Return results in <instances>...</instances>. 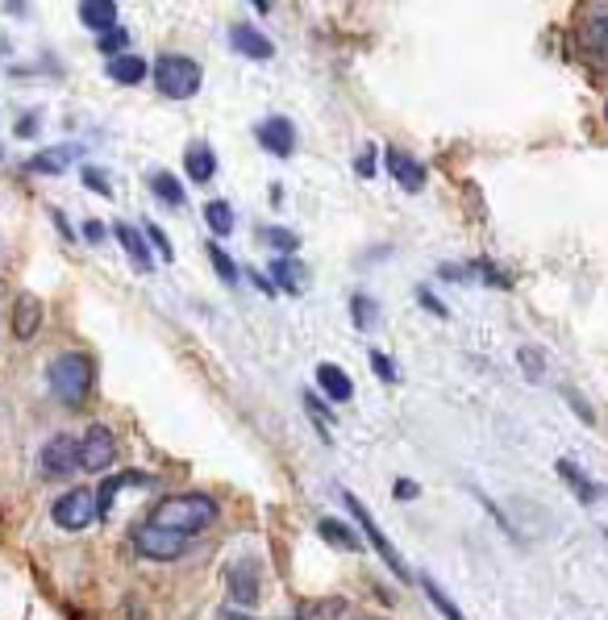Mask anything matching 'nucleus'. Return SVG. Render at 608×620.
Here are the masks:
<instances>
[{
    "label": "nucleus",
    "instance_id": "nucleus-24",
    "mask_svg": "<svg viewBox=\"0 0 608 620\" xmlns=\"http://www.w3.org/2000/svg\"><path fill=\"white\" fill-rule=\"evenodd\" d=\"M150 191H155V196H159L167 208H184V205H188V196H184V184H179L171 171H155V176H150Z\"/></svg>",
    "mask_w": 608,
    "mask_h": 620
},
{
    "label": "nucleus",
    "instance_id": "nucleus-16",
    "mask_svg": "<svg viewBox=\"0 0 608 620\" xmlns=\"http://www.w3.org/2000/svg\"><path fill=\"white\" fill-rule=\"evenodd\" d=\"M388 171H392V179L401 184L404 191H421L425 188V167L413 159V155H404V150H388Z\"/></svg>",
    "mask_w": 608,
    "mask_h": 620
},
{
    "label": "nucleus",
    "instance_id": "nucleus-5",
    "mask_svg": "<svg viewBox=\"0 0 608 620\" xmlns=\"http://www.w3.org/2000/svg\"><path fill=\"white\" fill-rule=\"evenodd\" d=\"M50 521L63 533H84L88 525H97V492L88 488H71L50 504Z\"/></svg>",
    "mask_w": 608,
    "mask_h": 620
},
{
    "label": "nucleus",
    "instance_id": "nucleus-9",
    "mask_svg": "<svg viewBox=\"0 0 608 620\" xmlns=\"http://www.w3.org/2000/svg\"><path fill=\"white\" fill-rule=\"evenodd\" d=\"M112 462H117V437H112V430L88 425V433L80 437V466L100 475V471H109Z\"/></svg>",
    "mask_w": 608,
    "mask_h": 620
},
{
    "label": "nucleus",
    "instance_id": "nucleus-22",
    "mask_svg": "<svg viewBox=\"0 0 608 620\" xmlns=\"http://www.w3.org/2000/svg\"><path fill=\"white\" fill-rule=\"evenodd\" d=\"M71 155H76V150H67V146L42 150V155H33V159L26 163V171H33V176H63L67 163H71Z\"/></svg>",
    "mask_w": 608,
    "mask_h": 620
},
{
    "label": "nucleus",
    "instance_id": "nucleus-42",
    "mask_svg": "<svg viewBox=\"0 0 608 620\" xmlns=\"http://www.w3.org/2000/svg\"><path fill=\"white\" fill-rule=\"evenodd\" d=\"M217 620H258L255 612H246V608H234V604H225L222 612H217Z\"/></svg>",
    "mask_w": 608,
    "mask_h": 620
},
{
    "label": "nucleus",
    "instance_id": "nucleus-8",
    "mask_svg": "<svg viewBox=\"0 0 608 620\" xmlns=\"http://www.w3.org/2000/svg\"><path fill=\"white\" fill-rule=\"evenodd\" d=\"M225 588H229V604L234 608H251L258 604V588H263V567L255 558H234L225 567Z\"/></svg>",
    "mask_w": 608,
    "mask_h": 620
},
{
    "label": "nucleus",
    "instance_id": "nucleus-14",
    "mask_svg": "<svg viewBox=\"0 0 608 620\" xmlns=\"http://www.w3.org/2000/svg\"><path fill=\"white\" fill-rule=\"evenodd\" d=\"M184 171L193 184H208V179L217 176V150L205 142V138H196V142L184 146Z\"/></svg>",
    "mask_w": 608,
    "mask_h": 620
},
{
    "label": "nucleus",
    "instance_id": "nucleus-38",
    "mask_svg": "<svg viewBox=\"0 0 608 620\" xmlns=\"http://www.w3.org/2000/svg\"><path fill=\"white\" fill-rule=\"evenodd\" d=\"M416 301H421V308H425V313H433V317H450V313H447V304L438 301V296H433L430 287H416Z\"/></svg>",
    "mask_w": 608,
    "mask_h": 620
},
{
    "label": "nucleus",
    "instance_id": "nucleus-25",
    "mask_svg": "<svg viewBox=\"0 0 608 620\" xmlns=\"http://www.w3.org/2000/svg\"><path fill=\"white\" fill-rule=\"evenodd\" d=\"M317 533H321L325 541H330V545H342L346 554H359V538L351 533V525H346V521H334V516H321V521H317Z\"/></svg>",
    "mask_w": 608,
    "mask_h": 620
},
{
    "label": "nucleus",
    "instance_id": "nucleus-33",
    "mask_svg": "<svg viewBox=\"0 0 608 620\" xmlns=\"http://www.w3.org/2000/svg\"><path fill=\"white\" fill-rule=\"evenodd\" d=\"M143 234H146V242H150V246L159 250V258H167V263L176 258V250H171V238H167V234H163V229H159L155 222H146V225H143Z\"/></svg>",
    "mask_w": 608,
    "mask_h": 620
},
{
    "label": "nucleus",
    "instance_id": "nucleus-31",
    "mask_svg": "<svg viewBox=\"0 0 608 620\" xmlns=\"http://www.w3.org/2000/svg\"><path fill=\"white\" fill-rule=\"evenodd\" d=\"M351 317H354V325H359V329H371V325H375V304H371L363 292H359V296H351Z\"/></svg>",
    "mask_w": 608,
    "mask_h": 620
},
{
    "label": "nucleus",
    "instance_id": "nucleus-18",
    "mask_svg": "<svg viewBox=\"0 0 608 620\" xmlns=\"http://www.w3.org/2000/svg\"><path fill=\"white\" fill-rule=\"evenodd\" d=\"M317 387L330 400H334V404H346V400H354V380L334 363H321L317 366Z\"/></svg>",
    "mask_w": 608,
    "mask_h": 620
},
{
    "label": "nucleus",
    "instance_id": "nucleus-17",
    "mask_svg": "<svg viewBox=\"0 0 608 620\" xmlns=\"http://www.w3.org/2000/svg\"><path fill=\"white\" fill-rule=\"evenodd\" d=\"M105 76H109L112 83H121V88H138V83L150 76V63L138 59V55H117V59L105 63Z\"/></svg>",
    "mask_w": 608,
    "mask_h": 620
},
{
    "label": "nucleus",
    "instance_id": "nucleus-29",
    "mask_svg": "<svg viewBox=\"0 0 608 620\" xmlns=\"http://www.w3.org/2000/svg\"><path fill=\"white\" fill-rule=\"evenodd\" d=\"M126 47H129V33L121 30V26H112V30H105L97 38V50H100V55H109V59L126 55Z\"/></svg>",
    "mask_w": 608,
    "mask_h": 620
},
{
    "label": "nucleus",
    "instance_id": "nucleus-1",
    "mask_svg": "<svg viewBox=\"0 0 608 620\" xmlns=\"http://www.w3.org/2000/svg\"><path fill=\"white\" fill-rule=\"evenodd\" d=\"M217 516H222V509H217V500L205 492H179V495H167V500H159L155 509H150V525L159 529H171V533H184V538H196V533H205V529L217 525Z\"/></svg>",
    "mask_w": 608,
    "mask_h": 620
},
{
    "label": "nucleus",
    "instance_id": "nucleus-34",
    "mask_svg": "<svg viewBox=\"0 0 608 620\" xmlns=\"http://www.w3.org/2000/svg\"><path fill=\"white\" fill-rule=\"evenodd\" d=\"M80 179H84V188H88V191H97V196H112V184H109V176H105L100 167H84Z\"/></svg>",
    "mask_w": 608,
    "mask_h": 620
},
{
    "label": "nucleus",
    "instance_id": "nucleus-39",
    "mask_svg": "<svg viewBox=\"0 0 608 620\" xmlns=\"http://www.w3.org/2000/svg\"><path fill=\"white\" fill-rule=\"evenodd\" d=\"M562 400H567V404H571V409H576L579 416H584V421H588V425H592L596 416H592V409H588V400L579 396V392H571V387H562Z\"/></svg>",
    "mask_w": 608,
    "mask_h": 620
},
{
    "label": "nucleus",
    "instance_id": "nucleus-19",
    "mask_svg": "<svg viewBox=\"0 0 608 620\" xmlns=\"http://www.w3.org/2000/svg\"><path fill=\"white\" fill-rule=\"evenodd\" d=\"M80 21L92 33H105L117 26V0H80Z\"/></svg>",
    "mask_w": 608,
    "mask_h": 620
},
{
    "label": "nucleus",
    "instance_id": "nucleus-40",
    "mask_svg": "<svg viewBox=\"0 0 608 620\" xmlns=\"http://www.w3.org/2000/svg\"><path fill=\"white\" fill-rule=\"evenodd\" d=\"M392 495H396V500H416V495H421V488H416L413 479H396V488H392Z\"/></svg>",
    "mask_w": 608,
    "mask_h": 620
},
{
    "label": "nucleus",
    "instance_id": "nucleus-15",
    "mask_svg": "<svg viewBox=\"0 0 608 620\" xmlns=\"http://www.w3.org/2000/svg\"><path fill=\"white\" fill-rule=\"evenodd\" d=\"M134 483H150V475H138V471H121V475H109L100 483L97 492V521H109L112 516V504H117V495L134 488Z\"/></svg>",
    "mask_w": 608,
    "mask_h": 620
},
{
    "label": "nucleus",
    "instance_id": "nucleus-4",
    "mask_svg": "<svg viewBox=\"0 0 608 620\" xmlns=\"http://www.w3.org/2000/svg\"><path fill=\"white\" fill-rule=\"evenodd\" d=\"M129 545H134V554L146 558V562H179V558L193 550V538H184V533H171V529H159V525H134L129 533Z\"/></svg>",
    "mask_w": 608,
    "mask_h": 620
},
{
    "label": "nucleus",
    "instance_id": "nucleus-36",
    "mask_svg": "<svg viewBox=\"0 0 608 620\" xmlns=\"http://www.w3.org/2000/svg\"><path fill=\"white\" fill-rule=\"evenodd\" d=\"M371 366H375V375L384 383H396V366H392V358L384 351H371Z\"/></svg>",
    "mask_w": 608,
    "mask_h": 620
},
{
    "label": "nucleus",
    "instance_id": "nucleus-21",
    "mask_svg": "<svg viewBox=\"0 0 608 620\" xmlns=\"http://www.w3.org/2000/svg\"><path fill=\"white\" fill-rule=\"evenodd\" d=\"M559 475H562V483H567V488L579 495V504H596V500H600V488H596L592 479L584 475V471H579L571 459H559Z\"/></svg>",
    "mask_w": 608,
    "mask_h": 620
},
{
    "label": "nucleus",
    "instance_id": "nucleus-32",
    "mask_svg": "<svg viewBox=\"0 0 608 620\" xmlns=\"http://www.w3.org/2000/svg\"><path fill=\"white\" fill-rule=\"evenodd\" d=\"M263 238L272 242L280 255H296V246H301V242H296V234H292V229H280V225H272V229H263Z\"/></svg>",
    "mask_w": 608,
    "mask_h": 620
},
{
    "label": "nucleus",
    "instance_id": "nucleus-30",
    "mask_svg": "<svg viewBox=\"0 0 608 620\" xmlns=\"http://www.w3.org/2000/svg\"><path fill=\"white\" fill-rule=\"evenodd\" d=\"M584 42L596 50H608V9L605 13H596L588 26H584Z\"/></svg>",
    "mask_w": 608,
    "mask_h": 620
},
{
    "label": "nucleus",
    "instance_id": "nucleus-6",
    "mask_svg": "<svg viewBox=\"0 0 608 620\" xmlns=\"http://www.w3.org/2000/svg\"><path fill=\"white\" fill-rule=\"evenodd\" d=\"M346 509H351V516L354 521H359V529H363V538L371 541V550H375V554H380V562H384L388 571L396 574V579H401V583H409V567H404V558L396 554V545H392V541H388V533L380 525H375V516H371L367 509H363V500H359V495H351L346 492Z\"/></svg>",
    "mask_w": 608,
    "mask_h": 620
},
{
    "label": "nucleus",
    "instance_id": "nucleus-44",
    "mask_svg": "<svg viewBox=\"0 0 608 620\" xmlns=\"http://www.w3.org/2000/svg\"><path fill=\"white\" fill-rule=\"evenodd\" d=\"M33 129H38V117L30 112V117H21V121H17V138H30Z\"/></svg>",
    "mask_w": 608,
    "mask_h": 620
},
{
    "label": "nucleus",
    "instance_id": "nucleus-45",
    "mask_svg": "<svg viewBox=\"0 0 608 620\" xmlns=\"http://www.w3.org/2000/svg\"><path fill=\"white\" fill-rule=\"evenodd\" d=\"M251 4H255L258 13H272V0H251Z\"/></svg>",
    "mask_w": 608,
    "mask_h": 620
},
{
    "label": "nucleus",
    "instance_id": "nucleus-7",
    "mask_svg": "<svg viewBox=\"0 0 608 620\" xmlns=\"http://www.w3.org/2000/svg\"><path fill=\"white\" fill-rule=\"evenodd\" d=\"M38 471L47 479H71L80 466V437L76 433H55L42 450H38Z\"/></svg>",
    "mask_w": 608,
    "mask_h": 620
},
{
    "label": "nucleus",
    "instance_id": "nucleus-46",
    "mask_svg": "<svg viewBox=\"0 0 608 620\" xmlns=\"http://www.w3.org/2000/svg\"><path fill=\"white\" fill-rule=\"evenodd\" d=\"M0 292H4V246H0Z\"/></svg>",
    "mask_w": 608,
    "mask_h": 620
},
{
    "label": "nucleus",
    "instance_id": "nucleus-20",
    "mask_svg": "<svg viewBox=\"0 0 608 620\" xmlns=\"http://www.w3.org/2000/svg\"><path fill=\"white\" fill-rule=\"evenodd\" d=\"M272 284L284 287L288 296H301V292H304V267L292 255L272 258Z\"/></svg>",
    "mask_w": 608,
    "mask_h": 620
},
{
    "label": "nucleus",
    "instance_id": "nucleus-41",
    "mask_svg": "<svg viewBox=\"0 0 608 620\" xmlns=\"http://www.w3.org/2000/svg\"><path fill=\"white\" fill-rule=\"evenodd\" d=\"M84 238L92 242V246H100V242L109 238V229H105L100 222H84Z\"/></svg>",
    "mask_w": 608,
    "mask_h": 620
},
{
    "label": "nucleus",
    "instance_id": "nucleus-12",
    "mask_svg": "<svg viewBox=\"0 0 608 620\" xmlns=\"http://www.w3.org/2000/svg\"><path fill=\"white\" fill-rule=\"evenodd\" d=\"M258 146L272 150L275 159H292L296 155V126H292L288 117H267L258 126Z\"/></svg>",
    "mask_w": 608,
    "mask_h": 620
},
{
    "label": "nucleus",
    "instance_id": "nucleus-28",
    "mask_svg": "<svg viewBox=\"0 0 608 620\" xmlns=\"http://www.w3.org/2000/svg\"><path fill=\"white\" fill-rule=\"evenodd\" d=\"M342 600H304L301 608H296V620H337V612H342Z\"/></svg>",
    "mask_w": 608,
    "mask_h": 620
},
{
    "label": "nucleus",
    "instance_id": "nucleus-2",
    "mask_svg": "<svg viewBox=\"0 0 608 620\" xmlns=\"http://www.w3.org/2000/svg\"><path fill=\"white\" fill-rule=\"evenodd\" d=\"M47 383L50 396L59 400L63 409H84L92 400V392H97V363H92V354L84 351L55 354L47 366Z\"/></svg>",
    "mask_w": 608,
    "mask_h": 620
},
{
    "label": "nucleus",
    "instance_id": "nucleus-13",
    "mask_svg": "<svg viewBox=\"0 0 608 620\" xmlns=\"http://www.w3.org/2000/svg\"><path fill=\"white\" fill-rule=\"evenodd\" d=\"M229 47L238 50L242 59H255V63H263V59H272L275 55L272 38L263 30H255V26H246V21H238V26L229 30Z\"/></svg>",
    "mask_w": 608,
    "mask_h": 620
},
{
    "label": "nucleus",
    "instance_id": "nucleus-3",
    "mask_svg": "<svg viewBox=\"0 0 608 620\" xmlns=\"http://www.w3.org/2000/svg\"><path fill=\"white\" fill-rule=\"evenodd\" d=\"M150 80L167 100H193L200 92V83H205V71H200L193 55H159L150 63Z\"/></svg>",
    "mask_w": 608,
    "mask_h": 620
},
{
    "label": "nucleus",
    "instance_id": "nucleus-10",
    "mask_svg": "<svg viewBox=\"0 0 608 620\" xmlns=\"http://www.w3.org/2000/svg\"><path fill=\"white\" fill-rule=\"evenodd\" d=\"M38 329H42V301L33 292H17L13 313H9V334L17 342H30V337H38Z\"/></svg>",
    "mask_w": 608,
    "mask_h": 620
},
{
    "label": "nucleus",
    "instance_id": "nucleus-35",
    "mask_svg": "<svg viewBox=\"0 0 608 620\" xmlns=\"http://www.w3.org/2000/svg\"><path fill=\"white\" fill-rule=\"evenodd\" d=\"M521 358V366H526V380H542V371H546V358L533 346H526V351L517 354Z\"/></svg>",
    "mask_w": 608,
    "mask_h": 620
},
{
    "label": "nucleus",
    "instance_id": "nucleus-47",
    "mask_svg": "<svg viewBox=\"0 0 608 620\" xmlns=\"http://www.w3.org/2000/svg\"><path fill=\"white\" fill-rule=\"evenodd\" d=\"M605 121H608V100H605Z\"/></svg>",
    "mask_w": 608,
    "mask_h": 620
},
{
    "label": "nucleus",
    "instance_id": "nucleus-27",
    "mask_svg": "<svg viewBox=\"0 0 608 620\" xmlns=\"http://www.w3.org/2000/svg\"><path fill=\"white\" fill-rule=\"evenodd\" d=\"M205 255H208V263H213V270H217V279H222L225 287H238V263H234V258L225 255L222 246H217V242H208L205 246Z\"/></svg>",
    "mask_w": 608,
    "mask_h": 620
},
{
    "label": "nucleus",
    "instance_id": "nucleus-43",
    "mask_svg": "<svg viewBox=\"0 0 608 620\" xmlns=\"http://www.w3.org/2000/svg\"><path fill=\"white\" fill-rule=\"evenodd\" d=\"M50 222H55V229H59V234H63V242H76V229H71V225H67V217H63V213H59V208H55V213H50Z\"/></svg>",
    "mask_w": 608,
    "mask_h": 620
},
{
    "label": "nucleus",
    "instance_id": "nucleus-23",
    "mask_svg": "<svg viewBox=\"0 0 608 620\" xmlns=\"http://www.w3.org/2000/svg\"><path fill=\"white\" fill-rule=\"evenodd\" d=\"M205 225L213 229V238H229V234H234V225H238V217H234L229 200H208V205H205Z\"/></svg>",
    "mask_w": 608,
    "mask_h": 620
},
{
    "label": "nucleus",
    "instance_id": "nucleus-26",
    "mask_svg": "<svg viewBox=\"0 0 608 620\" xmlns=\"http://www.w3.org/2000/svg\"><path fill=\"white\" fill-rule=\"evenodd\" d=\"M421 588H425V596H430V604L438 608V612H442L447 620H467V617H463V608L450 600L447 591H442V583H438V579H430V574H421Z\"/></svg>",
    "mask_w": 608,
    "mask_h": 620
},
{
    "label": "nucleus",
    "instance_id": "nucleus-37",
    "mask_svg": "<svg viewBox=\"0 0 608 620\" xmlns=\"http://www.w3.org/2000/svg\"><path fill=\"white\" fill-rule=\"evenodd\" d=\"M354 176H363V179L375 176V146H363V150H359V159H354Z\"/></svg>",
    "mask_w": 608,
    "mask_h": 620
},
{
    "label": "nucleus",
    "instance_id": "nucleus-11",
    "mask_svg": "<svg viewBox=\"0 0 608 620\" xmlns=\"http://www.w3.org/2000/svg\"><path fill=\"white\" fill-rule=\"evenodd\" d=\"M112 238L121 242V250H126L129 267L138 270V275H150V270H155V258H150V242H146V234L138 229V225L117 222V225H112Z\"/></svg>",
    "mask_w": 608,
    "mask_h": 620
}]
</instances>
